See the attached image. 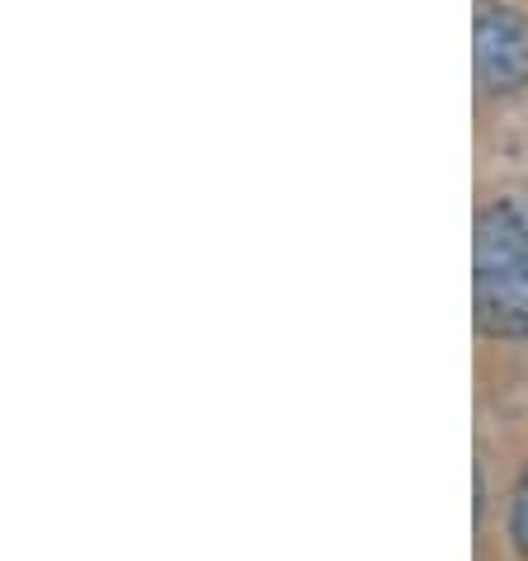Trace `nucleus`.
I'll use <instances>...</instances> for the list:
<instances>
[{"label":"nucleus","mask_w":528,"mask_h":561,"mask_svg":"<svg viewBox=\"0 0 528 561\" xmlns=\"http://www.w3.org/2000/svg\"><path fill=\"white\" fill-rule=\"evenodd\" d=\"M472 311L491 340H528V194L491 198L472 231Z\"/></svg>","instance_id":"1"},{"label":"nucleus","mask_w":528,"mask_h":561,"mask_svg":"<svg viewBox=\"0 0 528 561\" xmlns=\"http://www.w3.org/2000/svg\"><path fill=\"white\" fill-rule=\"evenodd\" d=\"M472 61H477V85L486 95L505 100L528 85V20L524 10L505 0H481L477 28H472Z\"/></svg>","instance_id":"2"},{"label":"nucleus","mask_w":528,"mask_h":561,"mask_svg":"<svg viewBox=\"0 0 528 561\" xmlns=\"http://www.w3.org/2000/svg\"><path fill=\"white\" fill-rule=\"evenodd\" d=\"M509 538H515V548L528 557V472L515 486V501H509Z\"/></svg>","instance_id":"3"}]
</instances>
